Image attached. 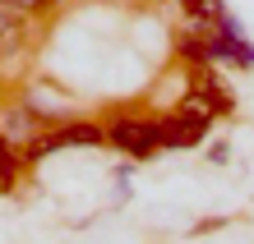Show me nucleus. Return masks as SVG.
Wrapping results in <instances>:
<instances>
[{"instance_id": "7ed1b4c3", "label": "nucleus", "mask_w": 254, "mask_h": 244, "mask_svg": "<svg viewBox=\"0 0 254 244\" xmlns=\"http://www.w3.org/2000/svg\"><path fill=\"white\" fill-rule=\"evenodd\" d=\"M203 129H208V120H194V115H185V111H176L167 125H157L162 147H194V143L203 139Z\"/></svg>"}, {"instance_id": "f257e3e1", "label": "nucleus", "mask_w": 254, "mask_h": 244, "mask_svg": "<svg viewBox=\"0 0 254 244\" xmlns=\"http://www.w3.org/2000/svg\"><path fill=\"white\" fill-rule=\"evenodd\" d=\"M102 139H111L121 152H129V157H148V152L162 147V134H157V125H148V120H116Z\"/></svg>"}, {"instance_id": "f03ea898", "label": "nucleus", "mask_w": 254, "mask_h": 244, "mask_svg": "<svg viewBox=\"0 0 254 244\" xmlns=\"http://www.w3.org/2000/svg\"><path fill=\"white\" fill-rule=\"evenodd\" d=\"M93 143H102V129L69 125V129H56L47 139H37V147H28V157H42V152H56V147H93Z\"/></svg>"}, {"instance_id": "39448f33", "label": "nucleus", "mask_w": 254, "mask_h": 244, "mask_svg": "<svg viewBox=\"0 0 254 244\" xmlns=\"http://www.w3.org/2000/svg\"><path fill=\"white\" fill-rule=\"evenodd\" d=\"M5 9H14V14H37V9H47L51 0H0Z\"/></svg>"}, {"instance_id": "20e7f679", "label": "nucleus", "mask_w": 254, "mask_h": 244, "mask_svg": "<svg viewBox=\"0 0 254 244\" xmlns=\"http://www.w3.org/2000/svg\"><path fill=\"white\" fill-rule=\"evenodd\" d=\"M23 37H28V33H23V19H19L14 9L0 5V60L19 51V47H23Z\"/></svg>"}]
</instances>
